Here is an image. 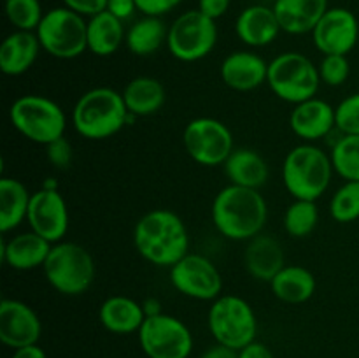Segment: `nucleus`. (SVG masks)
I'll return each instance as SVG.
<instances>
[{
	"instance_id": "nucleus-1",
	"label": "nucleus",
	"mask_w": 359,
	"mask_h": 358,
	"mask_svg": "<svg viewBox=\"0 0 359 358\" xmlns=\"http://www.w3.org/2000/svg\"><path fill=\"white\" fill-rule=\"evenodd\" d=\"M133 246L146 262L170 269L189 253L188 228L174 211L153 209L135 223Z\"/></svg>"
},
{
	"instance_id": "nucleus-2",
	"label": "nucleus",
	"mask_w": 359,
	"mask_h": 358,
	"mask_svg": "<svg viewBox=\"0 0 359 358\" xmlns=\"http://www.w3.org/2000/svg\"><path fill=\"white\" fill-rule=\"evenodd\" d=\"M210 214L221 235L231 241H249L263 232L269 207L259 190L228 185L214 197Z\"/></svg>"
},
{
	"instance_id": "nucleus-3",
	"label": "nucleus",
	"mask_w": 359,
	"mask_h": 358,
	"mask_svg": "<svg viewBox=\"0 0 359 358\" xmlns=\"http://www.w3.org/2000/svg\"><path fill=\"white\" fill-rule=\"evenodd\" d=\"M135 118L126 109L123 93L107 86L88 90L77 98L72 109V125L81 137L104 140L121 132Z\"/></svg>"
},
{
	"instance_id": "nucleus-4",
	"label": "nucleus",
	"mask_w": 359,
	"mask_h": 358,
	"mask_svg": "<svg viewBox=\"0 0 359 358\" xmlns=\"http://www.w3.org/2000/svg\"><path fill=\"white\" fill-rule=\"evenodd\" d=\"M332 158L314 144L294 146L283 164V181L287 193L298 200H318L328 190L333 175Z\"/></svg>"
},
{
	"instance_id": "nucleus-5",
	"label": "nucleus",
	"mask_w": 359,
	"mask_h": 358,
	"mask_svg": "<svg viewBox=\"0 0 359 358\" xmlns=\"http://www.w3.org/2000/svg\"><path fill=\"white\" fill-rule=\"evenodd\" d=\"M42 269L48 283L58 293L69 297L86 293L97 274L90 251L77 242L67 241L53 244Z\"/></svg>"
},
{
	"instance_id": "nucleus-6",
	"label": "nucleus",
	"mask_w": 359,
	"mask_h": 358,
	"mask_svg": "<svg viewBox=\"0 0 359 358\" xmlns=\"http://www.w3.org/2000/svg\"><path fill=\"white\" fill-rule=\"evenodd\" d=\"M9 119L14 128L35 144L48 146L65 135L67 116L60 104L44 95H23L13 102Z\"/></svg>"
},
{
	"instance_id": "nucleus-7",
	"label": "nucleus",
	"mask_w": 359,
	"mask_h": 358,
	"mask_svg": "<svg viewBox=\"0 0 359 358\" xmlns=\"http://www.w3.org/2000/svg\"><path fill=\"white\" fill-rule=\"evenodd\" d=\"M266 84L277 98L297 105L316 97L321 77L318 65L309 56L287 51L269 63Z\"/></svg>"
},
{
	"instance_id": "nucleus-8",
	"label": "nucleus",
	"mask_w": 359,
	"mask_h": 358,
	"mask_svg": "<svg viewBox=\"0 0 359 358\" xmlns=\"http://www.w3.org/2000/svg\"><path fill=\"white\" fill-rule=\"evenodd\" d=\"M35 34L42 49L58 60H74L88 49V20L65 6L46 11Z\"/></svg>"
},
{
	"instance_id": "nucleus-9",
	"label": "nucleus",
	"mask_w": 359,
	"mask_h": 358,
	"mask_svg": "<svg viewBox=\"0 0 359 358\" xmlns=\"http://www.w3.org/2000/svg\"><path fill=\"white\" fill-rule=\"evenodd\" d=\"M209 330L217 344L242 350L256 340L258 319L251 304L237 295H221L209 309Z\"/></svg>"
},
{
	"instance_id": "nucleus-10",
	"label": "nucleus",
	"mask_w": 359,
	"mask_h": 358,
	"mask_svg": "<svg viewBox=\"0 0 359 358\" xmlns=\"http://www.w3.org/2000/svg\"><path fill=\"white\" fill-rule=\"evenodd\" d=\"M217 42V25L198 9L179 14L168 27L167 46L179 62H198L209 56Z\"/></svg>"
},
{
	"instance_id": "nucleus-11",
	"label": "nucleus",
	"mask_w": 359,
	"mask_h": 358,
	"mask_svg": "<svg viewBox=\"0 0 359 358\" xmlns=\"http://www.w3.org/2000/svg\"><path fill=\"white\" fill-rule=\"evenodd\" d=\"M182 144L189 157L203 167L223 165L235 150L230 128L223 121L209 116L191 119L184 126Z\"/></svg>"
},
{
	"instance_id": "nucleus-12",
	"label": "nucleus",
	"mask_w": 359,
	"mask_h": 358,
	"mask_svg": "<svg viewBox=\"0 0 359 358\" xmlns=\"http://www.w3.org/2000/svg\"><path fill=\"white\" fill-rule=\"evenodd\" d=\"M137 333L147 358H188L193 351L191 332L172 314L147 316Z\"/></svg>"
},
{
	"instance_id": "nucleus-13",
	"label": "nucleus",
	"mask_w": 359,
	"mask_h": 358,
	"mask_svg": "<svg viewBox=\"0 0 359 358\" xmlns=\"http://www.w3.org/2000/svg\"><path fill=\"white\" fill-rule=\"evenodd\" d=\"M170 283L179 293L195 300H216L223 291L219 269L196 253H188L170 267Z\"/></svg>"
},
{
	"instance_id": "nucleus-14",
	"label": "nucleus",
	"mask_w": 359,
	"mask_h": 358,
	"mask_svg": "<svg viewBox=\"0 0 359 358\" xmlns=\"http://www.w3.org/2000/svg\"><path fill=\"white\" fill-rule=\"evenodd\" d=\"M30 230L51 244L63 241L70 225L69 207L58 190L41 188L32 193L27 216Z\"/></svg>"
},
{
	"instance_id": "nucleus-15",
	"label": "nucleus",
	"mask_w": 359,
	"mask_h": 358,
	"mask_svg": "<svg viewBox=\"0 0 359 358\" xmlns=\"http://www.w3.org/2000/svg\"><path fill=\"white\" fill-rule=\"evenodd\" d=\"M358 39V18L346 7H330L312 30V41L323 55H349Z\"/></svg>"
},
{
	"instance_id": "nucleus-16",
	"label": "nucleus",
	"mask_w": 359,
	"mask_h": 358,
	"mask_svg": "<svg viewBox=\"0 0 359 358\" xmlns=\"http://www.w3.org/2000/svg\"><path fill=\"white\" fill-rule=\"evenodd\" d=\"M42 333V323L37 312L23 300L2 298L0 302V340L7 347L37 344Z\"/></svg>"
},
{
	"instance_id": "nucleus-17",
	"label": "nucleus",
	"mask_w": 359,
	"mask_h": 358,
	"mask_svg": "<svg viewBox=\"0 0 359 358\" xmlns=\"http://www.w3.org/2000/svg\"><path fill=\"white\" fill-rule=\"evenodd\" d=\"M290 126L307 142L325 139L337 128L335 107L323 98H309L294 105L290 114Z\"/></svg>"
},
{
	"instance_id": "nucleus-18",
	"label": "nucleus",
	"mask_w": 359,
	"mask_h": 358,
	"mask_svg": "<svg viewBox=\"0 0 359 358\" xmlns=\"http://www.w3.org/2000/svg\"><path fill=\"white\" fill-rule=\"evenodd\" d=\"M221 81L235 91H252L266 83L269 63L252 51H233L221 63Z\"/></svg>"
},
{
	"instance_id": "nucleus-19",
	"label": "nucleus",
	"mask_w": 359,
	"mask_h": 358,
	"mask_svg": "<svg viewBox=\"0 0 359 358\" xmlns=\"http://www.w3.org/2000/svg\"><path fill=\"white\" fill-rule=\"evenodd\" d=\"M244 265L249 276L263 283H270L286 267L283 246L273 235L262 232L248 241V248L244 251Z\"/></svg>"
},
{
	"instance_id": "nucleus-20",
	"label": "nucleus",
	"mask_w": 359,
	"mask_h": 358,
	"mask_svg": "<svg viewBox=\"0 0 359 358\" xmlns=\"http://www.w3.org/2000/svg\"><path fill=\"white\" fill-rule=\"evenodd\" d=\"M235 32L244 44L251 48H265L272 44L283 30L273 7L255 4L242 9V13L238 14L235 21Z\"/></svg>"
},
{
	"instance_id": "nucleus-21",
	"label": "nucleus",
	"mask_w": 359,
	"mask_h": 358,
	"mask_svg": "<svg viewBox=\"0 0 359 358\" xmlns=\"http://www.w3.org/2000/svg\"><path fill=\"white\" fill-rule=\"evenodd\" d=\"M272 7L280 30L291 35L312 34L319 20L330 9L328 0H276Z\"/></svg>"
},
{
	"instance_id": "nucleus-22",
	"label": "nucleus",
	"mask_w": 359,
	"mask_h": 358,
	"mask_svg": "<svg viewBox=\"0 0 359 358\" xmlns=\"http://www.w3.org/2000/svg\"><path fill=\"white\" fill-rule=\"evenodd\" d=\"M53 244L35 232H23L2 242V260L14 270H34L44 267Z\"/></svg>"
},
{
	"instance_id": "nucleus-23",
	"label": "nucleus",
	"mask_w": 359,
	"mask_h": 358,
	"mask_svg": "<svg viewBox=\"0 0 359 358\" xmlns=\"http://www.w3.org/2000/svg\"><path fill=\"white\" fill-rule=\"evenodd\" d=\"M41 49L42 46L35 32H13L0 44V70L13 77L28 72Z\"/></svg>"
},
{
	"instance_id": "nucleus-24",
	"label": "nucleus",
	"mask_w": 359,
	"mask_h": 358,
	"mask_svg": "<svg viewBox=\"0 0 359 358\" xmlns=\"http://www.w3.org/2000/svg\"><path fill=\"white\" fill-rule=\"evenodd\" d=\"M98 319L105 330L118 336L139 332L146 321V312L140 302L125 295H112L102 302L98 309Z\"/></svg>"
},
{
	"instance_id": "nucleus-25",
	"label": "nucleus",
	"mask_w": 359,
	"mask_h": 358,
	"mask_svg": "<svg viewBox=\"0 0 359 358\" xmlns=\"http://www.w3.org/2000/svg\"><path fill=\"white\" fill-rule=\"evenodd\" d=\"M230 185L259 190L269 181V164L258 151L251 147H235L223 164Z\"/></svg>"
},
{
	"instance_id": "nucleus-26",
	"label": "nucleus",
	"mask_w": 359,
	"mask_h": 358,
	"mask_svg": "<svg viewBox=\"0 0 359 358\" xmlns=\"http://www.w3.org/2000/svg\"><path fill=\"white\" fill-rule=\"evenodd\" d=\"M121 93L126 109L135 118L154 114L167 102V90H165L163 83L151 76L133 77L132 81H128Z\"/></svg>"
},
{
	"instance_id": "nucleus-27",
	"label": "nucleus",
	"mask_w": 359,
	"mask_h": 358,
	"mask_svg": "<svg viewBox=\"0 0 359 358\" xmlns=\"http://www.w3.org/2000/svg\"><path fill=\"white\" fill-rule=\"evenodd\" d=\"M126 41L125 23L109 11L88 18V51L97 56H111Z\"/></svg>"
},
{
	"instance_id": "nucleus-28",
	"label": "nucleus",
	"mask_w": 359,
	"mask_h": 358,
	"mask_svg": "<svg viewBox=\"0 0 359 358\" xmlns=\"http://www.w3.org/2000/svg\"><path fill=\"white\" fill-rule=\"evenodd\" d=\"M316 277L307 267L286 265L272 281V293L286 304H305L316 293Z\"/></svg>"
},
{
	"instance_id": "nucleus-29",
	"label": "nucleus",
	"mask_w": 359,
	"mask_h": 358,
	"mask_svg": "<svg viewBox=\"0 0 359 358\" xmlns=\"http://www.w3.org/2000/svg\"><path fill=\"white\" fill-rule=\"evenodd\" d=\"M32 193L27 186L14 178L0 179V232L14 230L28 216Z\"/></svg>"
},
{
	"instance_id": "nucleus-30",
	"label": "nucleus",
	"mask_w": 359,
	"mask_h": 358,
	"mask_svg": "<svg viewBox=\"0 0 359 358\" xmlns=\"http://www.w3.org/2000/svg\"><path fill=\"white\" fill-rule=\"evenodd\" d=\"M168 28L160 16H142L126 30V48L137 56H151L167 42Z\"/></svg>"
},
{
	"instance_id": "nucleus-31",
	"label": "nucleus",
	"mask_w": 359,
	"mask_h": 358,
	"mask_svg": "<svg viewBox=\"0 0 359 358\" xmlns=\"http://www.w3.org/2000/svg\"><path fill=\"white\" fill-rule=\"evenodd\" d=\"M319 221V209L316 200H298L290 204L284 214V230L294 239H304L314 232Z\"/></svg>"
},
{
	"instance_id": "nucleus-32",
	"label": "nucleus",
	"mask_w": 359,
	"mask_h": 358,
	"mask_svg": "<svg viewBox=\"0 0 359 358\" xmlns=\"http://www.w3.org/2000/svg\"><path fill=\"white\" fill-rule=\"evenodd\" d=\"M333 171L346 181H359V135H340L332 146Z\"/></svg>"
},
{
	"instance_id": "nucleus-33",
	"label": "nucleus",
	"mask_w": 359,
	"mask_h": 358,
	"mask_svg": "<svg viewBox=\"0 0 359 358\" xmlns=\"http://www.w3.org/2000/svg\"><path fill=\"white\" fill-rule=\"evenodd\" d=\"M330 214L339 223H353L359 218V181H346L330 200Z\"/></svg>"
},
{
	"instance_id": "nucleus-34",
	"label": "nucleus",
	"mask_w": 359,
	"mask_h": 358,
	"mask_svg": "<svg viewBox=\"0 0 359 358\" xmlns=\"http://www.w3.org/2000/svg\"><path fill=\"white\" fill-rule=\"evenodd\" d=\"M6 16L16 30L35 32L44 13L39 0H6Z\"/></svg>"
},
{
	"instance_id": "nucleus-35",
	"label": "nucleus",
	"mask_w": 359,
	"mask_h": 358,
	"mask_svg": "<svg viewBox=\"0 0 359 358\" xmlns=\"http://www.w3.org/2000/svg\"><path fill=\"white\" fill-rule=\"evenodd\" d=\"M318 69L321 83L328 86H340L351 76V62L347 55H325Z\"/></svg>"
},
{
	"instance_id": "nucleus-36",
	"label": "nucleus",
	"mask_w": 359,
	"mask_h": 358,
	"mask_svg": "<svg viewBox=\"0 0 359 358\" xmlns=\"http://www.w3.org/2000/svg\"><path fill=\"white\" fill-rule=\"evenodd\" d=\"M337 130L344 135H359V91L344 98L335 107Z\"/></svg>"
},
{
	"instance_id": "nucleus-37",
	"label": "nucleus",
	"mask_w": 359,
	"mask_h": 358,
	"mask_svg": "<svg viewBox=\"0 0 359 358\" xmlns=\"http://www.w3.org/2000/svg\"><path fill=\"white\" fill-rule=\"evenodd\" d=\"M46 154H48L49 164L55 165L56 168H67L70 167L74 158L72 144H70L69 140L65 139V135H63L46 146Z\"/></svg>"
},
{
	"instance_id": "nucleus-38",
	"label": "nucleus",
	"mask_w": 359,
	"mask_h": 358,
	"mask_svg": "<svg viewBox=\"0 0 359 358\" xmlns=\"http://www.w3.org/2000/svg\"><path fill=\"white\" fill-rule=\"evenodd\" d=\"M137 7L144 16H163L174 11L182 0H135Z\"/></svg>"
},
{
	"instance_id": "nucleus-39",
	"label": "nucleus",
	"mask_w": 359,
	"mask_h": 358,
	"mask_svg": "<svg viewBox=\"0 0 359 358\" xmlns=\"http://www.w3.org/2000/svg\"><path fill=\"white\" fill-rule=\"evenodd\" d=\"M63 6L76 11L81 16L91 18L95 14L102 13L107 7V0H62Z\"/></svg>"
},
{
	"instance_id": "nucleus-40",
	"label": "nucleus",
	"mask_w": 359,
	"mask_h": 358,
	"mask_svg": "<svg viewBox=\"0 0 359 358\" xmlns=\"http://www.w3.org/2000/svg\"><path fill=\"white\" fill-rule=\"evenodd\" d=\"M105 11H109L112 16H116L125 23L126 20H130L139 11V7H137L135 0H107Z\"/></svg>"
},
{
	"instance_id": "nucleus-41",
	"label": "nucleus",
	"mask_w": 359,
	"mask_h": 358,
	"mask_svg": "<svg viewBox=\"0 0 359 358\" xmlns=\"http://www.w3.org/2000/svg\"><path fill=\"white\" fill-rule=\"evenodd\" d=\"M230 4L231 0H198V11L216 21L228 13Z\"/></svg>"
},
{
	"instance_id": "nucleus-42",
	"label": "nucleus",
	"mask_w": 359,
	"mask_h": 358,
	"mask_svg": "<svg viewBox=\"0 0 359 358\" xmlns=\"http://www.w3.org/2000/svg\"><path fill=\"white\" fill-rule=\"evenodd\" d=\"M238 358H273V354L266 344L252 340L248 346L238 350Z\"/></svg>"
},
{
	"instance_id": "nucleus-43",
	"label": "nucleus",
	"mask_w": 359,
	"mask_h": 358,
	"mask_svg": "<svg viewBox=\"0 0 359 358\" xmlns=\"http://www.w3.org/2000/svg\"><path fill=\"white\" fill-rule=\"evenodd\" d=\"M200 358H238V351L233 347L223 346V344H216V346L209 347Z\"/></svg>"
},
{
	"instance_id": "nucleus-44",
	"label": "nucleus",
	"mask_w": 359,
	"mask_h": 358,
	"mask_svg": "<svg viewBox=\"0 0 359 358\" xmlns=\"http://www.w3.org/2000/svg\"><path fill=\"white\" fill-rule=\"evenodd\" d=\"M13 358H48V357H46V351L42 350L39 344H30V346L14 350Z\"/></svg>"
},
{
	"instance_id": "nucleus-45",
	"label": "nucleus",
	"mask_w": 359,
	"mask_h": 358,
	"mask_svg": "<svg viewBox=\"0 0 359 358\" xmlns=\"http://www.w3.org/2000/svg\"><path fill=\"white\" fill-rule=\"evenodd\" d=\"M142 307H144V312H146V318L147 316L161 314V305L156 298H147V300H144Z\"/></svg>"
},
{
	"instance_id": "nucleus-46",
	"label": "nucleus",
	"mask_w": 359,
	"mask_h": 358,
	"mask_svg": "<svg viewBox=\"0 0 359 358\" xmlns=\"http://www.w3.org/2000/svg\"><path fill=\"white\" fill-rule=\"evenodd\" d=\"M42 188H46V190H58V183H56V179L48 178L44 181V185H42Z\"/></svg>"
},
{
	"instance_id": "nucleus-47",
	"label": "nucleus",
	"mask_w": 359,
	"mask_h": 358,
	"mask_svg": "<svg viewBox=\"0 0 359 358\" xmlns=\"http://www.w3.org/2000/svg\"><path fill=\"white\" fill-rule=\"evenodd\" d=\"M273 2H276V0H273Z\"/></svg>"
}]
</instances>
